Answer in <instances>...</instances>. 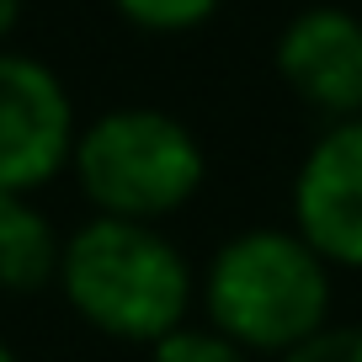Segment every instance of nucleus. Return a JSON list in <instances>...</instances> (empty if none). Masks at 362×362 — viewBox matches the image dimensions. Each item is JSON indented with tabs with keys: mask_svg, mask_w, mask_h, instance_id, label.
<instances>
[{
	"mask_svg": "<svg viewBox=\"0 0 362 362\" xmlns=\"http://www.w3.org/2000/svg\"><path fill=\"white\" fill-rule=\"evenodd\" d=\"M75 102L64 80L33 54L0 48V192H27L75 160Z\"/></svg>",
	"mask_w": 362,
	"mask_h": 362,
	"instance_id": "obj_4",
	"label": "nucleus"
},
{
	"mask_svg": "<svg viewBox=\"0 0 362 362\" xmlns=\"http://www.w3.org/2000/svg\"><path fill=\"white\" fill-rule=\"evenodd\" d=\"M277 75L330 123L362 112V16L346 6H304L277 33Z\"/></svg>",
	"mask_w": 362,
	"mask_h": 362,
	"instance_id": "obj_6",
	"label": "nucleus"
},
{
	"mask_svg": "<svg viewBox=\"0 0 362 362\" xmlns=\"http://www.w3.org/2000/svg\"><path fill=\"white\" fill-rule=\"evenodd\" d=\"M149 362H250V351L214 325H176L149 346Z\"/></svg>",
	"mask_w": 362,
	"mask_h": 362,
	"instance_id": "obj_8",
	"label": "nucleus"
},
{
	"mask_svg": "<svg viewBox=\"0 0 362 362\" xmlns=\"http://www.w3.org/2000/svg\"><path fill=\"white\" fill-rule=\"evenodd\" d=\"M293 229L330 267H362V112L330 123L298 160Z\"/></svg>",
	"mask_w": 362,
	"mask_h": 362,
	"instance_id": "obj_5",
	"label": "nucleus"
},
{
	"mask_svg": "<svg viewBox=\"0 0 362 362\" xmlns=\"http://www.w3.org/2000/svg\"><path fill=\"white\" fill-rule=\"evenodd\" d=\"M16 16H22V0H0V48H6V37H11Z\"/></svg>",
	"mask_w": 362,
	"mask_h": 362,
	"instance_id": "obj_11",
	"label": "nucleus"
},
{
	"mask_svg": "<svg viewBox=\"0 0 362 362\" xmlns=\"http://www.w3.org/2000/svg\"><path fill=\"white\" fill-rule=\"evenodd\" d=\"M75 181L96 214L160 224L203 192L208 155L181 117L160 107H117L75 139Z\"/></svg>",
	"mask_w": 362,
	"mask_h": 362,
	"instance_id": "obj_3",
	"label": "nucleus"
},
{
	"mask_svg": "<svg viewBox=\"0 0 362 362\" xmlns=\"http://www.w3.org/2000/svg\"><path fill=\"white\" fill-rule=\"evenodd\" d=\"M330 261L298 229H245L203 272L208 325L245 351H277L330 325Z\"/></svg>",
	"mask_w": 362,
	"mask_h": 362,
	"instance_id": "obj_2",
	"label": "nucleus"
},
{
	"mask_svg": "<svg viewBox=\"0 0 362 362\" xmlns=\"http://www.w3.org/2000/svg\"><path fill=\"white\" fill-rule=\"evenodd\" d=\"M59 245L37 203L27 192H0V288L6 293H33L59 277Z\"/></svg>",
	"mask_w": 362,
	"mask_h": 362,
	"instance_id": "obj_7",
	"label": "nucleus"
},
{
	"mask_svg": "<svg viewBox=\"0 0 362 362\" xmlns=\"http://www.w3.org/2000/svg\"><path fill=\"white\" fill-rule=\"evenodd\" d=\"M277 362H362V325H325L309 341L288 346Z\"/></svg>",
	"mask_w": 362,
	"mask_h": 362,
	"instance_id": "obj_10",
	"label": "nucleus"
},
{
	"mask_svg": "<svg viewBox=\"0 0 362 362\" xmlns=\"http://www.w3.org/2000/svg\"><path fill=\"white\" fill-rule=\"evenodd\" d=\"M0 362H16V357H11V346H6V341H0Z\"/></svg>",
	"mask_w": 362,
	"mask_h": 362,
	"instance_id": "obj_12",
	"label": "nucleus"
},
{
	"mask_svg": "<svg viewBox=\"0 0 362 362\" xmlns=\"http://www.w3.org/2000/svg\"><path fill=\"white\" fill-rule=\"evenodd\" d=\"M123 22L144 27V33H192L218 11V0H112Z\"/></svg>",
	"mask_w": 362,
	"mask_h": 362,
	"instance_id": "obj_9",
	"label": "nucleus"
},
{
	"mask_svg": "<svg viewBox=\"0 0 362 362\" xmlns=\"http://www.w3.org/2000/svg\"><path fill=\"white\" fill-rule=\"evenodd\" d=\"M59 288L86 325L112 341L155 346L197 298L192 261L160 224L96 214L59 245Z\"/></svg>",
	"mask_w": 362,
	"mask_h": 362,
	"instance_id": "obj_1",
	"label": "nucleus"
}]
</instances>
